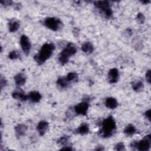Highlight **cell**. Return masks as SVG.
I'll use <instances>...</instances> for the list:
<instances>
[{
  "label": "cell",
  "mask_w": 151,
  "mask_h": 151,
  "mask_svg": "<svg viewBox=\"0 0 151 151\" xmlns=\"http://www.w3.org/2000/svg\"><path fill=\"white\" fill-rule=\"evenodd\" d=\"M54 49L55 45L53 43H45L41 47L38 53L34 56V60L38 64H42L51 57Z\"/></svg>",
  "instance_id": "1"
},
{
  "label": "cell",
  "mask_w": 151,
  "mask_h": 151,
  "mask_svg": "<svg viewBox=\"0 0 151 151\" xmlns=\"http://www.w3.org/2000/svg\"><path fill=\"white\" fill-rule=\"evenodd\" d=\"M116 128V122L112 116L105 119L101 124V133L103 137H109L113 135Z\"/></svg>",
  "instance_id": "2"
},
{
  "label": "cell",
  "mask_w": 151,
  "mask_h": 151,
  "mask_svg": "<svg viewBox=\"0 0 151 151\" xmlns=\"http://www.w3.org/2000/svg\"><path fill=\"white\" fill-rule=\"evenodd\" d=\"M77 52V48L75 45L71 42L68 43L67 46L61 51L58 57V61L62 65L66 64L70 57L74 55Z\"/></svg>",
  "instance_id": "3"
},
{
  "label": "cell",
  "mask_w": 151,
  "mask_h": 151,
  "mask_svg": "<svg viewBox=\"0 0 151 151\" xmlns=\"http://www.w3.org/2000/svg\"><path fill=\"white\" fill-rule=\"evenodd\" d=\"M94 6L106 18H110L113 15V11L111 8L110 2L107 1H98L94 2Z\"/></svg>",
  "instance_id": "4"
},
{
  "label": "cell",
  "mask_w": 151,
  "mask_h": 151,
  "mask_svg": "<svg viewBox=\"0 0 151 151\" xmlns=\"http://www.w3.org/2000/svg\"><path fill=\"white\" fill-rule=\"evenodd\" d=\"M44 25L48 29L57 31L62 27V22L58 19L54 17H48L44 21Z\"/></svg>",
  "instance_id": "5"
},
{
  "label": "cell",
  "mask_w": 151,
  "mask_h": 151,
  "mask_svg": "<svg viewBox=\"0 0 151 151\" xmlns=\"http://www.w3.org/2000/svg\"><path fill=\"white\" fill-rule=\"evenodd\" d=\"M151 146V137L150 134L146 135L144 138L136 143V149L140 151L149 150Z\"/></svg>",
  "instance_id": "6"
},
{
  "label": "cell",
  "mask_w": 151,
  "mask_h": 151,
  "mask_svg": "<svg viewBox=\"0 0 151 151\" xmlns=\"http://www.w3.org/2000/svg\"><path fill=\"white\" fill-rule=\"evenodd\" d=\"M20 45L24 52L28 55L31 50V43L28 37L25 35H22L20 38Z\"/></svg>",
  "instance_id": "7"
},
{
  "label": "cell",
  "mask_w": 151,
  "mask_h": 151,
  "mask_svg": "<svg viewBox=\"0 0 151 151\" xmlns=\"http://www.w3.org/2000/svg\"><path fill=\"white\" fill-rule=\"evenodd\" d=\"M89 104L86 101H83L74 106V111L77 114L86 115L87 114Z\"/></svg>",
  "instance_id": "8"
},
{
  "label": "cell",
  "mask_w": 151,
  "mask_h": 151,
  "mask_svg": "<svg viewBox=\"0 0 151 151\" xmlns=\"http://www.w3.org/2000/svg\"><path fill=\"white\" fill-rule=\"evenodd\" d=\"M119 77V73L117 68H111L108 73V80L110 83L114 84L117 82Z\"/></svg>",
  "instance_id": "9"
},
{
  "label": "cell",
  "mask_w": 151,
  "mask_h": 151,
  "mask_svg": "<svg viewBox=\"0 0 151 151\" xmlns=\"http://www.w3.org/2000/svg\"><path fill=\"white\" fill-rule=\"evenodd\" d=\"M27 126L24 124H18L15 127L16 136L18 137L23 136L25 134L27 130Z\"/></svg>",
  "instance_id": "10"
},
{
  "label": "cell",
  "mask_w": 151,
  "mask_h": 151,
  "mask_svg": "<svg viewBox=\"0 0 151 151\" xmlns=\"http://www.w3.org/2000/svg\"><path fill=\"white\" fill-rule=\"evenodd\" d=\"M48 127V123L47 122L42 120L38 123L37 126V130L41 136H43L45 134L46 130H47Z\"/></svg>",
  "instance_id": "11"
},
{
  "label": "cell",
  "mask_w": 151,
  "mask_h": 151,
  "mask_svg": "<svg viewBox=\"0 0 151 151\" xmlns=\"http://www.w3.org/2000/svg\"><path fill=\"white\" fill-rule=\"evenodd\" d=\"M12 96L14 99L18 100L21 101H25L28 99V95L25 94L24 92L21 91H15L12 93Z\"/></svg>",
  "instance_id": "12"
},
{
  "label": "cell",
  "mask_w": 151,
  "mask_h": 151,
  "mask_svg": "<svg viewBox=\"0 0 151 151\" xmlns=\"http://www.w3.org/2000/svg\"><path fill=\"white\" fill-rule=\"evenodd\" d=\"M14 81H15V84L18 86L21 87V86L24 85L25 83V81H26L25 76L22 73H18L14 77Z\"/></svg>",
  "instance_id": "13"
},
{
  "label": "cell",
  "mask_w": 151,
  "mask_h": 151,
  "mask_svg": "<svg viewBox=\"0 0 151 151\" xmlns=\"http://www.w3.org/2000/svg\"><path fill=\"white\" fill-rule=\"evenodd\" d=\"M19 22L16 19H12L8 23V29L11 32H16L19 27Z\"/></svg>",
  "instance_id": "14"
},
{
  "label": "cell",
  "mask_w": 151,
  "mask_h": 151,
  "mask_svg": "<svg viewBox=\"0 0 151 151\" xmlns=\"http://www.w3.org/2000/svg\"><path fill=\"white\" fill-rule=\"evenodd\" d=\"M106 106L110 109H114L118 106L117 100L114 97H108L105 101Z\"/></svg>",
  "instance_id": "15"
},
{
  "label": "cell",
  "mask_w": 151,
  "mask_h": 151,
  "mask_svg": "<svg viewBox=\"0 0 151 151\" xmlns=\"http://www.w3.org/2000/svg\"><path fill=\"white\" fill-rule=\"evenodd\" d=\"M28 99L32 103H38L41 99V95L37 91H32L28 94Z\"/></svg>",
  "instance_id": "16"
},
{
  "label": "cell",
  "mask_w": 151,
  "mask_h": 151,
  "mask_svg": "<svg viewBox=\"0 0 151 151\" xmlns=\"http://www.w3.org/2000/svg\"><path fill=\"white\" fill-rule=\"evenodd\" d=\"M81 48V50L83 51V52H84L86 54H88L92 53L93 51V50H94L93 45L90 42H84L82 44Z\"/></svg>",
  "instance_id": "17"
},
{
  "label": "cell",
  "mask_w": 151,
  "mask_h": 151,
  "mask_svg": "<svg viewBox=\"0 0 151 151\" xmlns=\"http://www.w3.org/2000/svg\"><path fill=\"white\" fill-rule=\"evenodd\" d=\"M76 132L80 134L84 135L87 134L89 132V126L86 123H82L76 130Z\"/></svg>",
  "instance_id": "18"
},
{
  "label": "cell",
  "mask_w": 151,
  "mask_h": 151,
  "mask_svg": "<svg viewBox=\"0 0 151 151\" xmlns=\"http://www.w3.org/2000/svg\"><path fill=\"white\" fill-rule=\"evenodd\" d=\"M136 127L132 124H128L124 129V133L127 136H132L136 133Z\"/></svg>",
  "instance_id": "19"
},
{
  "label": "cell",
  "mask_w": 151,
  "mask_h": 151,
  "mask_svg": "<svg viewBox=\"0 0 151 151\" xmlns=\"http://www.w3.org/2000/svg\"><path fill=\"white\" fill-rule=\"evenodd\" d=\"M132 86L133 90L136 92L141 91L144 87L143 83L140 81H135L133 82L132 84Z\"/></svg>",
  "instance_id": "20"
},
{
  "label": "cell",
  "mask_w": 151,
  "mask_h": 151,
  "mask_svg": "<svg viewBox=\"0 0 151 151\" xmlns=\"http://www.w3.org/2000/svg\"><path fill=\"white\" fill-rule=\"evenodd\" d=\"M65 78L68 83L76 82L78 80V75L76 73L70 72V73H68V74L65 77Z\"/></svg>",
  "instance_id": "21"
},
{
  "label": "cell",
  "mask_w": 151,
  "mask_h": 151,
  "mask_svg": "<svg viewBox=\"0 0 151 151\" xmlns=\"http://www.w3.org/2000/svg\"><path fill=\"white\" fill-rule=\"evenodd\" d=\"M57 84L59 87H60L61 88H65L67 87L68 84V82L65 78V77H60L57 80Z\"/></svg>",
  "instance_id": "22"
},
{
  "label": "cell",
  "mask_w": 151,
  "mask_h": 151,
  "mask_svg": "<svg viewBox=\"0 0 151 151\" xmlns=\"http://www.w3.org/2000/svg\"><path fill=\"white\" fill-rule=\"evenodd\" d=\"M68 139H69V137L67 136H62L57 141V143H59L61 145H63L64 146H67V143L68 142Z\"/></svg>",
  "instance_id": "23"
},
{
  "label": "cell",
  "mask_w": 151,
  "mask_h": 151,
  "mask_svg": "<svg viewBox=\"0 0 151 151\" xmlns=\"http://www.w3.org/2000/svg\"><path fill=\"white\" fill-rule=\"evenodd\" d=\"M136 20L139 24H142L145 21V17L142 13H139L136 16Z\"/></svg>",
  "instance_id": "24"
},
{
  "label": "cell",
  "mask_w": 151,
  "mask_h": 151,
  "mask_svg": "<svg viewBox=\"0 0 151 151\" xmlns=\"http://www.w3.org/2000/svg\"><path fill=\"white\" fill-rule=\"evenodd\" d=\"M19 54L16 51H12L8 54V58L11 60H16L18 58Z\"/></svg>",
  "instance_id": "25"
},
{
  "label": "cell",
  "mask_w": 151,
  "mask_h": 151,
  "mask_svg": "<svg viewBox=\"0 0 151 151\" xmlns=\"http://www.w3.org/2000/svg\"><path fill=\"white\" fill-rule=\"evenodd\" d=\"M114 149L116 150H125V147H124V145L123 143H122V142L118 143L115 146Z\"/></svg>",
  "instance_id": "26"
},
{
  "label": "cell",
  "mask_w": 151,
  "mask_h": 151,
  "mask_svg": "<svg viewBox=\"0 0 151 151\" xmlns=\"http://www.w3.org/2000/svg\"><path fill=\"white\" fill-rule=\"evenodd\" d=\"M0 2H1V4L2 5H4V6H8V5H11V4H12V1H3V0H1V1H0Z\"/></svg>",
  "instance_id": "27"
},
{
  "label": "cell",
  "mask_w": 151,
  "mask_h": 151,
  "mask_svg": "<svg viewBox=\"0 0 151 151\" xmlns=\"http://www.w3.org/2000/svg\"><path fill=\"white\" fill-rule=\"evenodd\" d=\"M146 79L148 83H150V70H149L146 73Z\"/></svg>",
  "instance_id": "28"
},
{
  "label": "cell",
  "mask_w": 151,
  "mask_h": 151,
  "mask_svg": "<svg viewBox=\"0 0 151 151\" xmlns=\"http://www.w3.org/2000/svg\"><path fill=\"white\" fill-rule=\"evenodd\" d=\"M6 84V80L3 78V77H1V88L2 89L4 86H5Z\"/></svg>",
  "instance_id": "29"
},
{
  "label": "cell",
  "mask_w": 151,
  "mask_h": 151,
  "mask_svg": "<svg viewBox=\"0 0 151 151\" xmlns=\"http://www.w3.org/2000/svg\"><path fill=\"white\" fill-rule=\"evenodd\" d=\"M145 115L146 117L150 121V110L149 109L148 110H147V111L145 112Z\"/></svg>",
  "instance_id": "30"
},
{
  "label": "cell",
  "mask_w": 151,
  "mask_h": 151,
  "mask_svg": "<svg viewBox=\"0 0 151 151\" xmlns=\"http://www.w3.org/2000/svg\"><path fill=\"white\" fill-rule=\"evenodd\" d=\"M141 2H142V3H143V4H148V3H149V2H150V1H142Z\"/></svg>",
  "instance_id": "31"
}]
</instances>
